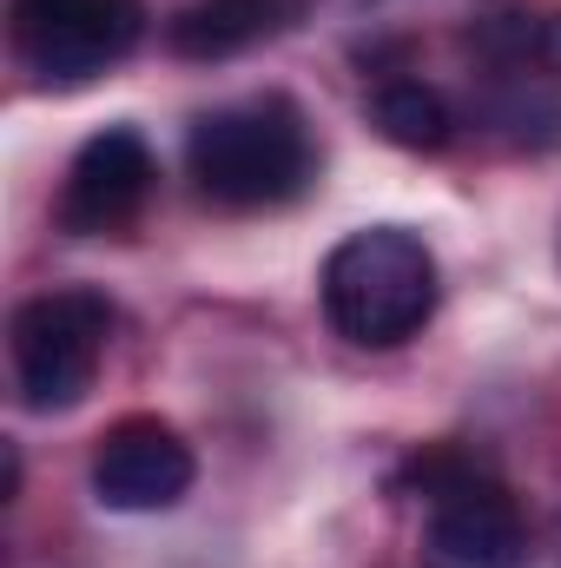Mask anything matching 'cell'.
Returning <instances> with one entry per match:
<instances>
[{
	"label": "cell",
	"mask_w": 561,
	"mask_h": 568,
	"mask_svg": "<svg viewBox=\"0 0 561 568\" xmlns=\"http://www.w3.org/2000/svg\"><path fill=\"white\" fill-rule=\"evenodd\" d=\"M317 297H324V317L344 344L397 351L436 317V297H442L436 252L404 225H364L324 258Z\"/></svg>",
	"instance_id": "cell-2"
},
{
	"label": "cell",
	"mask_w": 561,
	"mask_h": 568,
	"mask_svg": "<svg viewBox=\"0 0 561 568\" xmlns=\"http://www.w3.org/2000/svg\"><path fill=\"white\" fill-rule=\"evenodd\" d=\"M13 60L40 87H86L145 40L140 0H7Z\"/></svg>",
	"instance_id": "cell-5"
},
{
	"label": "cell",
	"mask_w": 561,
	"mask_h": 568,
	"mask_svg": "<svg viewBox=\"0 0 561 568\" xmlns=\"http://www.w3.org/2000/svg\"><path fill=\"white\" fill-rule=\"evenodd\" d=\"M159 185V159L145 133L133 126H106L73 152L67 165V185H60V232L73 239H106V232H126L145 212Z\"/></svg>",
	"instance_id": "cell-7"
},
{
	"label": "cell",
	"mask_w": 561,
	"mask_h": 568,
	"mask_svg": "<svg viewBox=\"0 0 561 568\" xmlns=\"http://www.w3.org/2000/svg\"><path fill=\"white\" fill-rule=\"evenodd\" d=\"M106 337H113V304L100 291H47V297H27L7 324V357H13V390L27 410L53 417V410H73L93 377H100V357H106Z\"/></svg>",
	"instance_id": "cell-3"
},
{
	"label": "cell",
	"mask_w": 561,
	"mask_h": 568,
	"mask_svg": "<svg viewBox=\"0 0 561 568\" xmlns=\"http://www.w3.org/2000/svg\"><path fill=\"white\" fill-rule=\"evenodd\" d=\"M284 27V0H192L172 13L165 47L178 60H238Z\"/></svg>",
	"instance_id": "cell-8"
},
{
	"label": "cell",
	"mask_w": 561,
	"mask_h": 568,
	"mask_svg": "<svg viewBox=\"0 0 561 568\" xmlns=\"http://www.w3.org/2000/svg\"><path fill=\"white\" fill-rule=\"evenodd\" d=\"M93 503L113 509V516H159L172 503H185L192 476H198V456L192 443L159 417H126L100 436L93 449Z\"/></svg>",
	"instance_id": "cell-6"
},
{
	"label": "cell",
	"mask_w": 561,
	"mask_h": 568,
	"mask_svg": "<svg viewBox=\"0 0 561 568\" xmlns=\"http://www.w3.org/2000/svg\"><path fill=\"white\" fill-rule=\"evenodd\" d=\"M185 172L198 199L218 212H272L317 179V140L297 100L252 93V100L212 106L185 133Z\"/></svg>",
	"instance_id": "cell-1"
},
{
	"label": "cell",
	"mask_w": 561,
	"mask_h": 568,
	"mask_svg": "<svg viewBox=\"0 0 561 568\" xmlns=\"http://www.w3.org/2000/svg\"><path fill=\"white\" fill-rule=\"evenodd\" d=\"M370 126L404 152H442L456 140V113L429 80H377L370 93Z\"/></svg>",
	"instance_id": "cell-9"
},
{
	"label": "cell",
	"mask_w": 561,
	"mask_h": 568,
	"mask_svg": "<svg viewBox=\"0 0 561 568\" xmlns=\"http://www.w3.org/2000/svg\"><path fill=\"white\" fill-rule=\"evenodd\" d=\"M422 476V568H522L529 562V523L516 496L469 469L462 456H429Z\"/></svg>",
	"instance_id": "cell-4"
}]
</instances>
